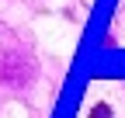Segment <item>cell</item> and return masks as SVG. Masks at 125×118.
<instances>
[{"label": "cell", "instance_id": "7a4b0ae2", "mask_svg": "<svg viewBox=\"0 0 125 118\" xmlns=\"http://www.w3.org/2000/svg\"><path fill=\"white\" fill-rule=\"evenodd\" d=\"M90 118H115V115H111L108 104H94V108H90Z\"/></svg>", "mask_w": 125, "mask_h": 118}, {"label": "cell", "instance_id": "6da1fadb", "mask_svg": "<svg viewBox=\"0 0 125 118\" xmlns=\"http://www.w3.org/2000/svg\"><path fill=\"white\" fill-rule=\"evenodd\" d=\"M24 59H4V63H0V80L4 83H14V87H21V83H28L31 80V66H21Z\"/></svg>", "mask_w": 125, "mask_h": 118}]
</instances>
